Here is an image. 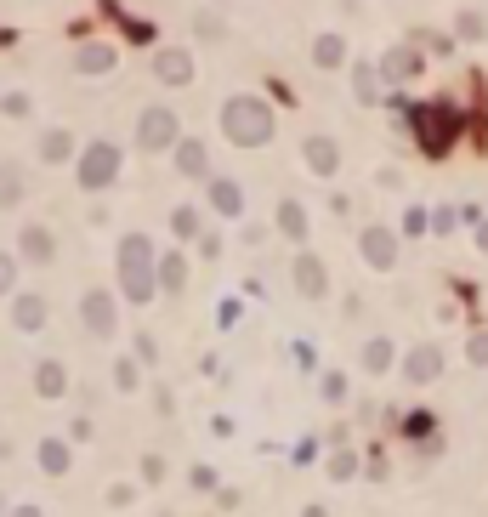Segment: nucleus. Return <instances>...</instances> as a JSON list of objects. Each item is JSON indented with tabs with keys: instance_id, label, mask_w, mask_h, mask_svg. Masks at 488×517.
Segmentation results:
<instances>
[{
	"instance_id": "1",
	"label": "nucleus",
	"mask_w": 488,
	"mask_h": 517,
	"mask_svg": "<svg viewBox=\"0 0 488 517\" xmlns=\"http://www.w3.org/2000/svg\"><path fill=\"white\" fill-rule=\"evenodd\" d=\"M216 125H222V137L233 148H267L273 137H279V114H273V103L256 97V91H233V97H222Z\"/></svg>"
},
{
	"instance_id": "2",
	"label": "nucleus",
	"mask_w": 488,
	"mask_h": 517,
	"mask_svg": "<svg viewBox=\"0 0 488 517\" xmlns=\"http://www.w3.org/2000/svg\"><path fill=\"white\" fill-rule=\"evenodd\" d=\"M114 273H120V296L131 307H148L159 296V250L148 233H125L114 245Z\"/></svg>"
},
{
	"instance_id": "3",
	"label": "nucleus",
	"mask_w": 488,
	"mask_h": 517,
	"mask_svg": "<svg viewBox=\"0 0 488 517\" xmlns=\"http://www.w3.org/2000/svg\"><path fill=\"white\" fill-rule=\"evenodd\" d=\"M120 165H125V148L114 137H91L80 154H74V182H80V194H103L120 182Z\"/></svg>"
},
{
	"instance_id": "4",
	"label": "nucleus",
	"mask_w": 488,
	"mask_h": 517,
	"mask_svg": "<svg viewBox=\"0 0 488 517\" xmlns=\"http://www.w3.org/2000/svg\"><path fill=\"white\" fill-rule=\"evenodd\" d=\"M403 114H409L415 143L426 148V154H449V143L460 137V114H454L449 103H415V108H403Z\"/></svg>"
},
{
	"instance_id": "5",
	"label": "nucleus",
	"mask_w": 488,
	"mask_h": 517,
	"mask_svg": "<svg viewBox=\"0 0 488 517\" xmlns=\"http://www.w3.org/2000/svg\"><path fill=\"white\" fill-rule=\"evenodd\" d=\"M176 137H182V114H176L171 103H148L137 114V131H131L137 154H171Z\"/></svg>"
},
{
	"instance_id": "6",
	"label": "nucleus",
	"mask_w": 488,
	"mask_h": 517,
	"mask_svg": "<svg viewBox=\"0 0 488 517\" xmlns=\"http://www.w3.org/2000/svg\"><path fill=\"white\" fill-rule=\"evenodd\" d=\"M120 290H86L80 296V330H86L91 341H114L120 336Z\"/></svg>"
},
{
	"instance_id": "7",
	"label": "nucleus",
	"mask_w": 488,
	"mask_h": 517,
	"mask_svg": "<svg viewBox=\"0 0 488 517\" xmlns=\"http://www.w3.org/2000/svg\"><path fill=\"white\" fill-rule=\"evenodd\" d=\"M120 69V46L114 40H80L74 46V74H86V80H103V74Z\"/></svg>"
},
{
	"instance_id": "8",
	"label": "nucleus",
	"mask_w": 488,
	"mask_h": 517,
	"mask_svg": "<svg viewBox=\"0 0 488 517\" xmlns=\"http://www.w3.org/2000/svg\"><path fill=\"white\" fill-rule=\"evenodd\" d=\"M358 250H364V262H369L375 273H392V268H398V233L381 228V222H369V228L358 233Z\"/></svg>"
},
{
	"instance_id": "9",
	"label": "nucleus",
	"mask_w": 488,
	"mask_h": 517,
	"mask_svg": "<svg viewBox=\"0 0 488 517\" xmlns=\"http://www.w3.org/2000/svg\"><path fill=\"white\" fill-rule=\"evenodd\" d=\"M290 279H296V296H307V302H324V296H330V268L318 262L313 250H296Z\"/></svg>"
},
{
	"instance_id": "10",
	"label": "nucleus",
	"mask_w": 488,
	"mask_h": 517,
	"mask_svg": "<svg viewBox=\"0 0 488 517\" xmlns=\"http://www.w3.org/2000/svg\"><path fill=\"white\" fill-rule=\"evenodd\" d=\"M12 324H18L23 336H40L52 324V302L40 290H12Z\"/></svg>"
},
{
	"instance_id": "11",
	"label": "nucleus",
	"mask_w": 488,
	"mask_h": 517,
	"mask_svg": "<svg viewBox=\"0 0 488 517\" xmlns=\"http://www.w3.org/2000/svg\"><path fill=\"white\" fill-rule=\"evenodd\" d=\"M205 211H216L222 222H239L244 216V188L233 177H216V171H210L205 177Z\"/></svg>"
},
{
	"instance_id": "12",
	"label": "nucleus",
	"mask_w": 488,
	"mask_h": 517,
	"mask_svg": "<svg viewBox=\"0 0 488 517\" xmlns=\"http://www.w3.org/2000/svg\"><path fill=\"white\" fill-rule=\"evenodd\" d=\"M193 52L188 46H159L154 52V80L159 86H193Z\"/></svg>"
},
{
	"instance_id": "13",
	"label": "nucleus",
	"mask_w": 488,
	"mask_h": 517,
	"mask_svg": "<svg viewBox=\"0 0 488 517\" xmlns=\"http://www.w3.org/2000/svg\"><path fill=\"white\" fill-rule=\"evenodd\" d=\"M74 154H80V143H74L69 125H46L35 137V160L40 165H74Z\"/></svg>"
},
{
	"instance_id": "14",
	"label": "nucleus",
	"mask_w": 488,
	"mask_h": 517,
	"mask_svg": "<svg viewBox=\"0 0 488 517\" xmlns=\"http://www.w3.org/2000/svg\"><path fill=\"white\" fill-rule=\"evenodd\" d=\"M171 165H176V177H188V182H205L210 177V148L199 143V137H176V148H171Z\"/></svg>"
},
{
	"instance_id": "15",
	"label": "nucleus",
	"mask_w": 488,
	"mask_h": 517,
	"mask_svg": "<svg viewBox=\"0 0 488 517\" xmlns=\"http://www.w3.org/2000/svg\"><path fill=\"white\" fill-rule=\"evenodd\" d=\"M18 256H23V262H35V268L57 262V233L46 228V222H23V228H18Z\"/></svg>"
},
{
	"instance_id": "16",
	"label": "nucleus",
	"mask_w": 488,
	"mask_h": 517,
	"mask_svg": "<svg viewBox=\"0 0 488 517\" xmlns=\"http://www.w3.org/2000/svg\"><path fill=\"white\" fill-rule=\"evenodd\" d=\"M35 466L46 472V478H69V472H74V438L46 432V438L35 444Z\"/></svg>"
},
{
	"instance_id": "17",
	"label": "nucleus",
	"mask_w": 488,
	"mask_h": 517,
	"mask_svg": "<svg viewBox=\"0 0 488 517\" xmlns=\"http://www.w3.org/2000/svg\"><path fill=\"white\" fill-rule=\"evenodd\" d=\"M301 160H307V171H313V177H335V171H341V143H335V137H324V131H313V137L301 143Z\"/></svg>"
},
{
	"instance_id": "18",
	"label": "nucleus",
	"mask_w": 488,
	"mask_h": 517,
	"mask_svg": "<svg viewBox=\"0 0 488 517\" xmlns=\"http://www.w3.org/2000/svg\"><path fill=\"white\" fill-rule=\"evenodd\" d=\"M437 375H443V353H437L432 341H420L415 353H403V381H409V387H426Z\"/></svg>"
},
{
	"instance_id": "19",
	"label": "nucleus",
	"mask_w": 488,
	"mask_h": 517,
	"mask_svg": "<svg viewBox=\"0 0 488 517\" xmlns=\"http://www.w3.org/2000/svg\"><path fill=\"white\" fill-rule=\"evenodd\" d=\"M420 69H426L420 46H392V52L381 57V80H386V86H398V80H415Z\"/></svg>"
},
{
	"instance_id": "20",
	"label": "nucleus",
	"mask_w": 488,
	"mask_h": 517,
	"mask_svg": "<svg viewBox=\"0 0 488 517\" xmlns=\"http://www.w3.org/2000/svg\"><path fill=\"white\" fill-rule=\"evenodd\" d=\"M313 69H324V74L347 69V35H335V29L313 35Z\"/></svg>"
},
{
	"instance_id": "21",
	"label": "nucleus",
	"mask_w": 488,
	"mask_h": 517,
	"mask_svg": "<svg viewBox=\"0 0 488 517\" xmlns=\"http://www.w3.org/2000/svg\"><path fill=\"white\" fill-rule=\"evenodd\" d=\"M29 194V171L18 160H0V211H18Z\"/></svg>"
},
{
	"instance_id": "22",
	"label": "nucleus",
	"mask_w": 488,
	"mask_h": 517,
	"mask_svg": "<svg viewBox=\"0 0 488 517\" xmlns=\"http://www.w3.org/2000/svg\"><path fill=\"white\" fill-rule=\"evenodd\" d=\"M35 393L40 398H63V393H69V364H63V358H40V364H35Z\"/></svg>"
},
{
	"instance_id": "23",
	"label": "nucleus",
	"mask_w": 488,
	"mask_h": 517,
	"mask_svg": "<svg viewBox=\"0 0 488 517\" xmlns=\"http://www.w3.org/2000/svg\"><path fill=\"white\" fill-rule=\"evenodd\" d=\"M159 290H165V296H182V290H188V256H182V250H159Z\"/></svg>"
},
{
	"instance_id": "24",
	"label": "nucleus",
	"mask_w": 488,
	"mask_h": 517,
	"mask_svg": "<svg viewBox=\"0 0 488 517\" xmlns=\"http://www.w3.org/2000/svg\"><path fill=\"white\" fill-rule=\"evenodd\" d=\"M171 233H176V245H193V239L205 233V205H176V211H171Z\"/></svg>"
},
{
	"instance_id": "25",
	"label": "nucleus",
	"mask_w": 488,
	"mask_h": 517,
	"mask_svg": "<svg viewBox=\"0 0 488 517\" xmlns=\"http://www.w3.org/2000/svg\"><path fill=\"white\" fill-rule=\"evenodd\" d=\"M273 222H279V233L290 245H307V233H313L307 228V211H301L296 199H279V216H273Z\"/></svg>"
},
{
	"instance_id": "26",
	"label": "nucleus",
	"mask_w": 488,
	"mask_h": 517,
	"mask_svg": "<svg viewBox=\"0 0 488 517\" xmlns=\"http://www.w3.org/2000/svg\"><path fill=\"white\" fill-rule=\"evenodd\" d=\"M381 63H358L352 69V91H358V103H381Z\"/></svg>"
},
{
	"instance_id": "27",
	"label": "nucleus",
	"mask_w": 488,
	"mask_h": 517,
	"mask_svg": "<svg viewBox=\"0 0 488 517\" xmlns=\"http://www.w3.org/2000/svg\"><path fill=\"white\" fill-rule=\"evenodd\" d=\"M114 393H142V358H131V353H120L114 358Z\"/></svg>"
},
{
	"instance_id": "28",
	"label": "nucleus",
	"mask_w": 488,
	"mask_h": 517,
	"mask_svg": "<svg viewBox=\"0 0 488 517\" xmlns=\"http://www.w3.org/2000/svg\"><path fill=\"white\" fill-rule=\"evenodd\" d=\"M392 358H398V347H392L386 336H369L364 341V370L369 375H386V370H392Z\"/></svg>"
},
{
	"instance_id": "29",
	"label": "nucleus",
	"mask_w": 488,
	"mask_h": 517,
	"mask_svg": "<svg viewBox=\"0 0 488 517\" xmlns=\"http://www.w3.org/2000/svg\"><path fill=\"white\" fill-rule=\"evenodd\" d=\"M193 35H199V40H210V46H216V40H227V18L216 12V0H210L205 12L193 18Z\"/></svg>"
},
{
	"instance_id": "30",
	"label": "nucleus",
	"mask_w": 488,
	"mask_h": 517,
	"mask_svg": "<svg viewBox=\"0 0 488 517\" xmlns=\"http://www.w3.org/2000/svg\"><path fill=\"white\" fill-rule=\"evenodd\" d=\"M29 114H35V97H29V91H0V120H29Z\"/></svg>"
},
{
	"instance_id": "31",
	"label": "nucleus",
	"mask_w": 488,
	"mask_h": 517,
	"mask_svg": "<svg viewBox=\"0 0 488 517\" xmlns=\"http://www.w3.org/2000/svg\"><path fill=\"white\" fill-rule=\"evenodd\" d=\"M18 250H0V302H12V290H18Z\"/></svg>"
},
{
	"instance_id": "32",
	"label": "nucleus",
	"mask_w": 488,
	"mask_h": 517,
	"mask_svg": "<svg viewBox=\"0 0 488 517\" xmlns=\"http://www.w3.org/2000/svg\"><path fill=\"white\" fill-rule=\"evenodd\" d=\"M318 398H324V404H347V375L330 370L324 381H318Z\"/></svg>"
},
{
	"instance_id": "33",
	"label": "nucleus",
	"mask_w": 488,
	"mask_h": 517,
	"mask_svg": "<svg viewBox=\"0 0 488 517\" xmlns=\"http://www.w3.org/2000/svg\"><path fill=\"white\" fill-rule=\"evenodd\" d=\"M454 35H460V40H483L488 35L483 12H460V18H454Z\"/></svg>"
},
{
	"instance_id": "34",
	"label": "nucleus",
	"mask_w": 488,
	"mask_h": 517,
	"mask_svg": "<svg viewBox=\"0 0 488 517\" xmlns=\"http://www.w3.org/2000/svg\"><path fill=\"white\" fill-rule=\"evenodd\" d=\"M330 478H335V483L358 478V455H352V449H335V455H330Z\"/></svg>"
},
{
	"instance_id": "35",
	"label": "nucleus",
	"mask_w": 488,
	"mask_h": 517,
	"mask_svg": "<svg viewBox=\"0 0 488 517\" xmlns=\"http://www.w3.org/2000/svg\"><path fill=\"white\" fill-rule=\"evenodd\" d=\"M188 483H193V495H216V489H222L216 466H193V472H188Z\"/></svg>"
},
{
	"instance_id": "36",
	"label": "nucleus",
	"mask_w": 488,
	"mask_h": 517,
	"mask_svg": "<svg viewBox=\"0 0 488 517\" xmlns=\"http://www.w3.org/2000/svg\"><path fill=\"white\" fill-rule=\"evenodd\" d=\"M165 478H171V461L148 449V455H142V483H165Z\"/></svg>"
},
{
	"instance_id": "37",
	"label": "nucleus",
	"mask_w": 488,
	"mask_h": 517,
	"mask_svg": "<svg viewBox=\"0 0 488 517\" xmlns=\"http://www.w3.org/2000/svg\"><path fill=\"white\" fill-rule=\"evenodd\" d=\"M193 245H199V256H205V262H222V250H227V239L216 228H205L199 233V239H193Z\"/></svg>"
},
{
	"instance_id": "38",
	"label": "nucleus",
	"mask_w": 488,
	"mask_h": 517,
	"mask_svg": "<svg viewBox=\"0 0 488 517\" xmlns=\"http://www.w3.org/2000/svg\"><path fill=\"white\" fill-rule=\"evenodd\" d=\"M466 358L471 364H488V330H477V336L466 341Z\"/></svg>"
},
{
	"instance_id": "39",
	"label": "nucleus",
	"mask_w": 488,
	"mask_h": 517,
	"mask_svg": "<svg viewBox=\"0 0 488 517\" xmlns=\"http://www.w3.org/2000/svg\"><path fill=\"white\" fill-rule=\"evenodd\" d=\"M125 35L137 40V46H148V40H154V23H142V18H131V23H125Z\"/></svg>"
},
{
	"instance_id": "40",
	"label": "nucleus",
	"mask_w": 488,
	"mask_h": 517,
	"mask_svg": "<svg viewBox=\"0 0 488 517\" xmlns=\"http://www.w3.org/2000/svg\"><path fill=\"white\" fill-rule=\"evenodd\" d=\"M91 432H97V427H91V415H74V421H69V438H74V444H86Z\"/></svg>"
},
{
	"instance_id": "41",
	"label": "nucleus",
	"mask_w": 488,
	"mask_h": 517,
	"mask_svg": "<svg viewBox=\"0 0 488 517\" xmlns=\"http://www.w3.org/2000/svg\"><path fill=\"white\" fill-rule=\"evenodd\" d=\"M403 427H409V438H426V432H432L437 421H432V415H409V421H403Z\"/></svg>"
},
{
	"instance_id": "42",
	"label": "nucleus",
	"mask_w": 488,
	"mask_h": 517,
	"mask_svg": "<svg viewBox=\"0 0 488 517\" xmlns=\"http://www.w3.org/2000/svg\"><path fill=\"white\" fill-rule=\"evenodd\" d=\"M131 500H137V489H131V483H114V489H108V506H131Z\"/></svg>"
},
{
	"instance_id": "43",
	"label": "nucleus",
	"mask_w": 488,
	"mask_h": 517,
	"mask_svg": "<svg viewBox=\"0 0 488 517\" xmlns=\"http://www.w3.org/2000/svg\"><path fill=\"white\" fill-rule=\"evenodd\" d=\"M216 324H222V330H233V324H239V302H222V307H216Z\"/></svg>"
},
{
	"instance_id": "44",
	"label": "nucleus",
	"mask_w": 488,
	"mask_h": 517,
	"mask_svg": "<svg viewBox=\"0 0 488 517\" xmlns=\"http://www.w3.org/2000/svg\"><path fill=\"white\" fill-rule=\"evenodd\" d=\"M403 233H426V211H420V205H415L409 216H403Z\"/></svg>"
},
{
	"instance_id": "45",
	"label": "nucleus",
	"mask_w": 488,
	"mask_h": 517,
	"mask_svg": "<svg viewBox=\"0 0 488 517\" xmlns=\"http://www.w3.org/2000/svg\"><path fill=\"white\" fill-rule=\"evenodd\" d=\"M137 358H142V364H154V358H159V347H154V336H137Z\"/></svg>"
},
{
	"instance_id": "46",
	"label": "nucleus",
	"mask_w": 488,
	"mask_h": 517,
	"mask_svg": "<svg viewBox=\"0 0 488 517\" xmlns=\"http://www.w3.org/2000/svg\"><path fill=\"white\" fill-rule=\"evenodd\" d=\"M477 245H483V250H488V222H477Z\"/></svg>"
},
{
	"instance_id": "47",
	"label": "nucleus",
	"mask_w": 488,
	"mask_h": 517,
	"mask_svg": "<svg viewBox=\"0 0 488 517\" xmlns=\"http://www.w3.org/2000/svg\"><path fill=\"white\" fill-rule=\"evenodd\" d=\"M216 6H227V0H216Z\"/></svg>"
}]
</instances>
